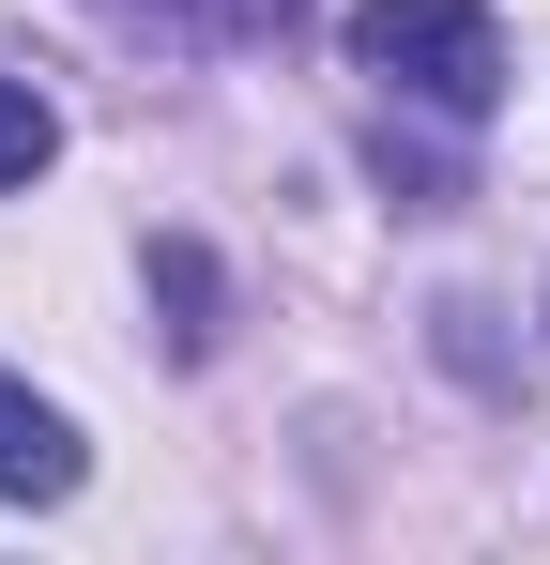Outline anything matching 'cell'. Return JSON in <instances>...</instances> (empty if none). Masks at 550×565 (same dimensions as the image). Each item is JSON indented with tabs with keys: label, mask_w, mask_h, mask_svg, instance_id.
Segmentation results:
<instances>
[{
	"label": "cell",
	"mask_w": 550,
	"mask_h": 565,
	"mask_svg": "<svg viewBox=\"0 0 550 565\" xmlns=\"http://www.w3.org/2000/svg\"><path fill=\"white\" fill-rule=\"evenodd\" d=\"M352 62L382 93L474 122V107L505 93V15H489V0H352Z\"/></svg>",
	"instance_id": "cell-1"
},
{
	"label": "cell",
	"mask_w": 550,
	"mask_h": 565,
	"mask_svg": "<svg viewBox=\"0 0 550 565\" xmlns=\"http://www.w3.org/2000/svg\"><path fill=\"white\" fill-rule=\"evenodd\" d=\"M62 489H77V428L31 382H0V504H62Z\"/></svg>",
	"instance_id": "cell-2"
},
{
	"label": "cell",
	"mask_w": 550,
	"mask_h": 565,
	"mask_svg": "<svg viewBox=\"0 0 550 565\" xmlns=\"http://www.w3.org/2000/svg\"><path fill=\"white\" fill-rule=\"evenodd\" d=\"M46 153H62V122H46V93H31V77H0V184H31Z\"/></svg>",
	"instance_id": "cell-3"
},
{
	"label": "cell",
	"mask_w": 550,
	"mask_h": 565,
	"mask_svg": "<svg viewBox=\"0 0 550 565\" xmlns=\"http://www.w3.org/2000/svg\"><path fill=\"white\" fill-rule=\"evenodd\" d=\"M154 15H214V0H154Z\"/></svg>",
	"instance_id": "cell-4"
}]
</instances>
